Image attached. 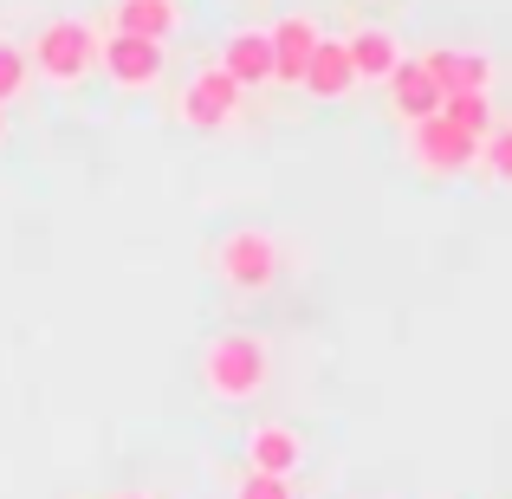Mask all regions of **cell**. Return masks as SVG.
I'll use <instances>...</instances> for the list:
<instances>
[{
  "instance_id": "obj_20",
  "label": "cell",
  "mask_w": 512,
  "mask_h": 499,
  "mask_svg": "<svg viewBox=\"0 0 512 499\" xmlns=\"http://www.w3.org/2000/svg\"><path fill=\"white\" fill-rule=\"evenodd\" d=\"M0 137H7V111H0Z\"/></svg>"
},
{
  "instance_id": "obj_2",
  "label": "cell",
  "mask_w": 512,
  "mask_h": 499,
  "mask_svg": "<svg viewBox=\"0 0 512 499\" xmlns=\"http://www.w3.org/2000/svg\"><path fill=\"white\" fill-rule=\"evenodd\" d=\"M26 59H33V72L46 78V85L59 91H78L91 72H98V26L91 20H46L33 33V46H26Z\"/></svg>"
},
{
  "instance_id": "obj_5",
  "label": "cell",
  "mask_w": 512,
  "mask_h": 499,
  "mask_svg": "<svg viewBox=\"0 0 512 499\" xmlns=\"http://www.w3.org/2000/svg\"><path fill=\"white\" fill-rule=\"evenodd\" d=\"M409 163L422 175H467L480 169V137H467L461 124H448V117H422V124H409Z\"/></svg>"
},
{
  "instance_id": "obj_17",
  "label": "cell",
  "mask_w": 512,
  "mask_h": 499,
  "mask_svg": "<svg viewBox=\"0 0 512 499\" xmlns=\"http://www.w3.org/2000/svg\"><path fill=\"white\" fill-rule=\"evenodd\" d=\"M480 169H487L500 188H512V124H493V137L480 143Z\"/></svg>"
},
{
  "instance_id": "obj_14",
  "label": "cell",
  "mask_w": 512,
  "mask_h": 499,
  "mask_svg": "<svg viewBox=\"0 0 512 499\" xmlns=\"http://www.w3.org/2000/svg\"><path fill=\"white\" fill-rule=\"evenodd\" d=\"M350 85H357V78H350L344 39H318V52H312V65H305V85L299 91H312V98H344Z\"/></svg>"
},
{
  "instance_id": "obj_12",
  "label": "cell",
  "mask_w": 512,
  "mask_h": 499,
  "mask_svg": "<svg viewBox=\"0 0 512 499\" xmlns=\"http://www.w3.org/2000/svg\"><path fill=\"white\" fill-rule=\"evenodd\" d=\"M299 461H305L299 428H286V422H253L247 428V467H260V474H292Z\"/></svg>"
},
{
  "instance_id": "obj_11",
  "label": "cell",
  "mask_w": 512,
  "mask_h": 499,
  "mask_svg": "<svg viewBox=\"0 0 512 499\" xmlns=\"http://www.w3.org/2000/svg\"><path fill=\"white\" fill-rule=\"evenodd\" d=\"M383 91H389V111H396V124H422V117L441 111V85L422 72V59H402L396 72L383 78Z\"/></svg>"
},
{
  "instance_id": "obj_19",
  "label": "cell",
  "mask_w": 512,
  "mask_h": 499,
  "mask_svg": "<svg viewBox=\"0 0 512 499\" xmlns=\"http://www.w3.org/2000/svg\"><path fill=\"white\" fill-rule=\"evenodd\" d=\"M111 499H156V493H111Z\"/></svg>"
},
{
  "instance_id": "obj_15",
  "label": "cell",
  "mask_w": 512,
  "mask_h": 499,
  "mask_svg": "<svg viewBox=\"0 0 512 499\" xmlns=\"http://www.w3.org/2000/svg\"><path fill=\"white\" fill-rule=\"evenodd\" d=\"M441 117L487 143L493 137V91H454V98H441Z\"/></svg>"
},
{
  "instance_id": "obj_13",
  "label": "cell",
  "mask_w": 512,
  "mask_h": 499,
  "mask_svg": "<svg viewBox=\"0 0 512 499\" xmlns=\"http://www.w3.org/2000/svg\"><path fill=\"white\" fill-rule=\"evenodd\" d=\"M175 26H182V7L175 0H117L111 7V33H137V39H175Z\"/></svg>"
},
{
  "instance_id": "obj_8",
  "label": "cell",
  "mask_w": 512,
  "mask_h": 499,
  "mask_svg": "<svg viewBox=\"0 0 512 499\" xmlns=\"http://www.w3.org/2000/svg\"><path fill=\"white\" fill-rule=\"evenodd\" d=\"M422 72L441 85V98H454V91H493V59L474 46H428Z\"/></svg>"
},
{
  "instance_id": "obj_10",
  "label": "cell",
  "mask_w": 512,
  "mask_h": 499,
  "mask_svg": "<svg viewBox=\"0 0 512 499\" xmlns=\"http://www.w3.org/2000/svg\"><path fill=\"white\" fill-rule=\"evenodd\" d=\"M221 72L234 78L240 91L273 85V39H266V26H240V33H227V46H221Z\"/></svg>"
},
{
  "instance_id": "obj_4",
  "label": "cell",
  "mask_w": 512,
  "mask_h": 499,
  "mask_svg": "<svg viewBox=\"0 0 512 499\" xmlns=\"http://www.w3.org/2000/svg\"><path fill=\"white\" fill-rule=\"evenodd\" d=\"M240 98H247V91H240L221 65H208V72L182 78V91H175V124L201 130V137H208V130H227L240 117Z\"/></svg>"
},
{
  "instance_id": "obj_7",
  "label": "cell",
  "mask_w": 512,
  "mask_h": 499,
  "mask_svg": "<svg viewBox=\"0 0 512 499\" xmlns=\"http://www.w3.org/2000/svg\"><path fill=\"white\" fill-rule=\"evenodd\" d=\"M266 39H273V85H305V65H312L318 39H325V26L312 20V13H286V20L266 26Z\"/></svg>"
},
{
  "instance_id": "obj_6",
  "label": "cell",
  "mask_w": 512,
  "mask_h": 499,
  "mask_svg": "<svg viewBox=\"0 0 512 499\" xmlns=\"http://www.w3.org/2000/svg\"><path fill=\"white\" fill-rule=\"evenodd\" d=\"M98 65H104V78H111L117 91H156L163 85V72H169V52H163V39H137V33H104L98 39Z\"/></svg>"
},
{
  "instance_id": "obj_3",
  "label": "cell",
  "mask_w": 512,
  "mask_h": 499,
  "mask_svg": "<svg viewBox=\"0 0 512 499\" xmlns=\"http://www.w3.org/2000/svg\"><path fill=\"white\" fill-rule=\"evenodd\" d=\"M214 273L234 292H273L279 286V240L266 227H234V234L214 247Z\"/></svg>"
},
{
  "instance_id": "obj_1",
  "label": "cell",
  "mask_w": 512,
  "mask_h": 499,
  "mask_svg": "<svg viewBox=\"0 0 512 499\" xmlns=\"http://www.w3.org/2000/svg\"><path fill=\"white\" fill-rule=\"evenodd\" d=\"M195 363H201V389L214 402H253L273 383V344L253 331H214Z\"/></svg>"
},
{
  "instance_id": "obj_16",
  "label": "cell",
  "mask_w": 512,
  "mask_h": 499,
  "mask_svg": "<svg viewBox=\"0 0 512 499\" xmlns=\"http://www.w3.org/2000/svg\"><path fill=\"white\" fill-rule=\"evenodd\" d=\"M26 78H33V59H26V46L0 33V111H7V104L26 91Z\"/></svg>"
},
{
  "instance_id": "obj_18",
  "label": "cell",
  "mask_w": 512,
  "mask_h": 499,
  "mask_svg": "<svg viewBox=\"0 0 512 499\" xmlns=\"http://www.w3.org/2000/svg\"><path fill=\"white\" fill-rule=\"evenodd\" d=\"M234 499H292V474H260V467H247Z\"/></svg>"
},
{
  "instance_id": "obj_9",
  "label": "cell",
  "mask_w": 512,
  "mask_h": 499,
  "mask_svg": "<svg viewBox=\"0 0 512 499\" xmlns=\"http://www.w3.org/2000/svg\"><path fill=\"white\" fill-rule=\"evenodd\" d=\"M344 52H350V78H357V85H383V78L409 59L389 26H357V33L344 39Z\"/></svg>"
}]
</instances>
